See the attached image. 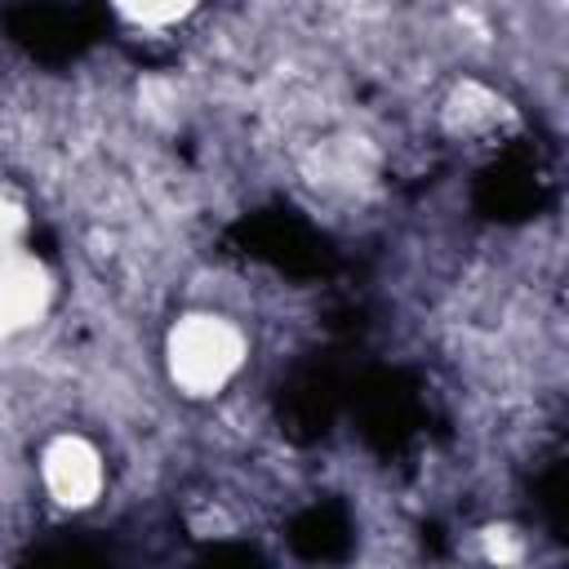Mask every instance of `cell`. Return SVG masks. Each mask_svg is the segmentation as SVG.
<instances>
[{
	"label": "cell",
	"mask_w": 569,
	"mask_h": 569,
	"mask_svg": "<svg viewBox=\"0 0 569 569\" xmlns=\"http://www.w3.org/2000/svg\"><path fill=\"white\" fill-rule=\"evenodd\" d=\"M249 351H253L249 329L231 311L191 307L169 320L164 342H160V365H164L169 387L182 400L204 405V400L227 396L244 378Z\"/></svg>",
	"instance_id": "6da1fadb"
},
{
	"label": "cell",
	"mask_w": 569,
	"mask_h": 569,
	"mask_svg": "<svg viewBox=\"0 0 569 569\" xmlns=\"http://www.w3.org/2000/svg\"><path fill=\"white\" fill-rule=\"evenodd\" d=\"M58 298L49 262L31 244V209L0 191V347L36 333Z\"/></svg>",
	"instance_id": "7a4b0ae2"
},
{
	"label": "cell",
	"mask_w": 569,
	"mask_h": 569,
	"mask_svg": "<svg viewBox=\"0 0 569 569\" xmlns=\"http://www.w3.org/2000/svg\"><path fill=\"white\" fill-rule=\"evenodd\" d=\"M36 480H40V498L53 511L84 516V511H93L107 498V489H111V462H107L102 445L89 431L58 427L36 449Z\"/></svg>",
	"instance_id": "3957f363"
},
{
	"label": "cell",
	"mask_w": 569,
	"mask_h": 569,
	"mask_svg": "<svg viewBox=\"0 0 569 569\" xmlns=\"http://www.w3.org/2000/svg\"><path fill=\"white\" fill-rule=\"evenodd\" d=\"M445 120L462 142H480V138H493L511 124V107L493 89H485L480 80H462L445 107Z\"/></svg>",
	"instance_id": "277c9868"
},
{
	"label": "cell",
	"mask_w": 569,
	"mask_h": 569,
	"mask_svg": "<svg viewBox=\"0 0 569 569\" xmlns=\"http://www.w3.org/2000/svg\"><path fill=\"white\" fill-rule=\"evenodd\" d=\"M111 9L138 31H173L200 9V0H111Z\"/></svg>",
	"instance_id": "5b68a950"
}]
</instances>
